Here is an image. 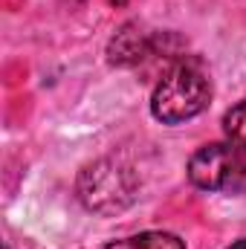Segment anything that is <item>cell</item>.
Listing matches in <instances>:
<instances>
[{"mask_svg": "<svg viewBox=\"0 0 246 249\" xmlns=\"http://www.w3.org/2000/svg\"><path fill=\"white\" fill-rule=\"evenodd\" d=\"M188 180L203 191H246V148L235 142H209L188 160Z\"/></svg>", "mask_w": 246, "mask_h": 249, "instance_id": "3957f363", "label": "cell"}, {"mask_svg": "<svg viewBox=\"0 0 246 249\" xmlns=\"http://www.w3.org/2000/svg\"><path fill=\"white\" fill-rule=\"evenodd\" d=\"M154 53V35L145 32L136 20L119 26V32L107 41V64L110 67H139Z\"/></svg>", "mask_w": 246, "mask_h": 249, "instance_id": "277c9868", "label": "cell"}, {"mask_svg": "<svg viewBox=\"0 0 246 249\" xmlns=\"http://www.w3.org/2000/svg\"><path fill=\"white\" fill-rule=\"evenodd\" d=\"M75 194L87 212L113 217L136 203L139 177L127 162L105 157V160H96L81 168V174L75 180Z\"/></svg>", "mask_w": 246, "mask_h": 249, "instance_id": "7a4b0ae2", "label": "cell"}, {"mask_svg": "<svg viewBox=\"0 0 246 249\" xmlns=\"http://www.w3.org/2000/svg\"><path fill=\"white\" fill-rule=\"evenodd\" d=\"M226 249H246V238H241V241H235L232 247H226Z\"/></svg>", "mask_w": 246, "mask_h": 249, "instance_id": "52a82bcc", "label": "cell"}, {"mask_svg": "<svg viewBox=\"0 0 246 249\" xmlns=\"http://www.w3.org/2000/svg\"><path fill=\"white\" fill-rule=\"evenodd\" d=\"M105 249H185V244L171 232H139L122 241H113Z\"/></svg>", "mask_w": 246, "mask_h": 249, "instance_id": "5b68a950", "label": "cell"}, {"mask_svg": "<svg viewBox=\"0 0 246 249\" xmlns=\"http://www.w3.org/2000/svg\"><path fill=\"white\" fill-rule=\"evenodd\" d=\"M110 3H113V6H124V3H127V0H110Z\"/></svg>", "mask_w": 246, "mask_h": 249, "instance_id": "ba28073f", "label": "cell"}, {"mask_svg": "<svg viewBox=\"0 0 246 249\" xmlns=\"http://www.w3.org/2000/svg\"><path fill=\"white\" fill-rule=\"evenodd\" d=\"M211 102V78L200 58H180L159 78L151 96V113L162 124H180L200 116Z\"/></svg>", "mask_w": 246, "mask_h": 249, "instance_id": "6da1fadb", "label": "cell"}, {"mask_svg": "<svg viewBox=\"0 0 246 249\" xmlns=\"http://www.w3.org/2000/svg\"><path fill=\"white\" fill-rule=\"evenodd\" d=\"M223 130H226V139H229V142L246 148V99L226 110V116H223Z\"/></svg>", "mask_w": 246, "mask_h": 249, "instance_id": "8992f818", "label": "cell"}]
</instances>
